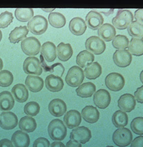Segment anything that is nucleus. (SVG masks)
<instances>
[{
  "label": "nucleus",
  "mask_w": 143,
  "mask_h": 147,
  "mask_svg": "<svg viewBox=\"0 0 143 147\" xmlns=\"http://www.w3.org/2000/svg\"><path fill=\"white\" fill-rule=\"evenodd\" d=\"M48 132L52 140L61 141L66 136L67 128L61 119H53L49 124Z\"/></svg>",
  "instance_id": "f257e3e1"
},
{
  "label": "nucleus",
  "mask_w": 143,
  "mask_h": 147,
  "mask_svg": "<svg viewBox=\"0 0 143 147\" xmlns=\"http://www.w3.org/2000/svg\"><path fill=\"white\" fill-rule=\"evenodd\" d=\"M134 16L132 12L128 10H119L116 16L113 18L112 23L116 28L124 30L133 22Z\"/></svg>",
  "instance_id": "f03ea898"
},
{
  "label": "nucleus",
  "mask_w": 143,
  "mask_h": 147,
  "mask_svg": "<svg viewBox=\"0 0 143 147\" xmlns=\"http://www.w3.org/2000/svg\"><path fill=\"white\" fill-rule=\"evenodd\" d=\"M133 136L131 131L126 128L116 130L113 136V140L116 146L120 147H127L132 143Z\"/></svg>",
  "instance_id": "7ed1b4c3"
},
{
  "label": "nucleus",
  "mask_w": 143,
  "mask_h": 147,
  "mask_svg": "<svg viewBox=\"0 0 143 147\" xmlns=\"http://www.w3.org/2000/svg\"><path fill=\"white\" fill-rule=\"evenodd\" d=\"M28 29L35 35H41L48 28V22L44 16L38 15L34 16L28 23Z\"/></svg>",
  "instance_id": "20e7f679"
},
{
  "label": "nucleus",
  "mask_w": 143,
  "mask_h": 147,
  "mask_svg": "<svg viewBox=\"0 0 143 147\" xmlns=\"http://www.w3.org/2000/svg\"><path fill=\"white\" fill-rule=\"evenodd\" d=\"M84 78L85 75L83 69L78 66H73L68 70L65 81L70 86L76 87L81 85Z\"/></svg>",
  "instance_id": "39448f33"
},
{
  "label": "nucleus",
  "mask_w": 143,
  "mask_h": 147,
  "mask_svg": "<svg viewBox=\"0 0 143 147\" xmlns=\"http://www.w3.org/2000/svg\"><path fill=\"white\" fill-rule=\"evenodd\" d=\"M21 48L23 53L28 56H35L39 53L41 44L35 37H29L23 39L21 42Z\"/></svg>",
  "instance_id": "423d86ee"
},
{
  "label": "nucleus",
  "mask_w": 143,
  "mask_h": 147,
  "mask_svg": "<svg viewBox=\"0 0 143 147\" xmlns=\"http://www.w3.org/2000/svg\"><path fill=\"white\" fill-rule=\"evenodd\" d=\"M125 79L123 76L118 73L109 74L105 79L106 87L111 91L118 92L122 90L125 85Z\"/></svg>",
  "instance_id": "0eeeda50"
},
{
  "label": "nucleus",
  "mask_w": 143,
  "mask_h": 147,
  "mask_svg": "<svg viewBox=\"0 0 143 147\" xmlns=\"http://www.w3.org/2000/svg\"><path fill=\"white\" fill-rule=\"evenodd\" d=\"M23 71L27 74L39 76L42 73V67L38 58L33 56L27 57L24 61Z\"/></svg>",
  "instance_id": "6e6552de"
},
{
  "label": "nucleus",
  "mask_w": 143,
  "mask_h": 147,
  "mask_svg": "<svg viewBox=\"0 0 143 147\" xmlns=\"http://www.w3.org/2000/svg\"><path fill=\"white\" fill-rule=\"evenodd\" d=\"M86 48L95 55H100L106 49V45L99 37L92 36L88 38L85 42Z\"/></svg>",
  "instance_id": "1a4fd4ad"
},
{
  "label": "nucleus",
  "mask_w": 143,
  "mask_h": 147,
  "mask_svg": "<svg viewBox=\"0 0 143 147\" xmlns=\"http://www.w3.org/2000/svg\"><path fill=\"white\" fill-rule=\"evenodd\" d=\"M91 138V132L88 128L84 126L79 127L74 129L70 136L71 140L83 144L88 142Z\"/></svg>",
  "instance_id": "9d476101"
},
{
  "label": "nucleus",
  "mask_w": 143,
  "mask_h": 147,
  "mask_svg": "<svg viewBox=\"0 0 143 147\" xmlns=\"http://www.w3.org/2000/svg\"><path fill=\"white\" fill-rule=\"evenodd\" d=\"M18 124V119L16 115L11 111L3 112L0 117V127L9 130L15 128Z\"/></svg>",
  "instance_id": "9b49d317"
},
{
  "label": "nucleus",
  "mask_w": 143,
  "mask_h": 147,
  "mask_svg": "<svg viewBox=\"0 0 143 147\" xmlns=\"http://www.w3.org/2000/svg\"><path fill=\"white\" fill-rule=\"evenodd\" d=\"M93 101L95 106L99 109H106L111 103V96L108 90L100 89L94 94Z\"/></svg>",
  "instance_id": "f8f14e48"
},
{
  "label": "nucleus",
  "mask_w": 143,
  "mask_h": 147,
  "mask_svg": "<svg viewBox=\"0 0 143 147\" xmlns=\"http://www.w3.org/2000/svg\"><path fill=\"white\" fill-rule=\"evenodd\" d=\"M132 56L127 50H118L113 55V61L116 65L120 67L129 66L132 61Z\"/></svg>",
  "instance_id": "ddd939ff"
},
{
  "label": "nucleus",
  "mask_w": 143,
  "mask_h": 147,
  "mask_svg": "<svg viewBox=\"0 0 143 147\" xmlns=\"http://www.w3.org/2000/svg\"><path fill=\"white\" fill-rule=\"evenodd\" d=\"M118 107L123 112L130 113L136 106V101L133 95L125 94L120 96L118 101Z\"/></svg>",
  "instance_id": "4468645a"
},
{
  "label": "nucleus",
  "mask_w": 143,
  "mask_h": 147,
  "mask_svg": "<svg viewBox=\"0 0 143 147\" xmlns=\"http://www.w3.org/2000/svg\"><path fill=\"white\" fill-rule=\"evenodd\" d=\"M49 113L55 117H60L67 111V106L64 101L60 99H53L49 104Z\"/></svg>",
  "instance_id": "2eb2a0df"
},
{
  "label": "nucleus",
  "mask_w": 143,
  "mask_h": 147,
  "mask_svg": "<svg viewBox=\"0 0 143 147\" xmlns=\"http://www.w3.org/2000/svg\"><path fill=\"white\" fill-rule=\"evenodd\" d=\"M86 22L88 27L92 30H96L102 25L104 18L99 12L91 11L86 16Z\"/></svg>",
  "instance_id": "dca6fc26"
},
{
  "label": "nucleus",
  "mask_w": 143,
  "mask_h": 147,
  "mask_svg": "<svg viewBox=\"0 0 143 147\" xmlns=\"http://www.w3.org/2000/svg\"><path fill=\"white\" fill-rule=\"evenodd\" d=\"M82 121V117L78 110H71L64 115V122L69 129H73L79 127Z\"/></svg>",
  "instance_id": "f3484780"
},
{
  "label": "nucleus",
  "mask_w": 143,
  "mask_h": 147,
  "mask_svg": "<svg viewBox=\"0 0 143 147\" xmlns=\"http://www.w3.org/2000/svg\"><path fill=\"white\" fill-rule=\"evenodd\" d=\"M45 83L46 88L51 92H60L64 87L62 79L53 74L49 75L46 77Z\"/></svg>",
  "instance_id": "a211bd4d"
},
{
  "label": "nucleus",
  "mask_w": 143,
  "mask_h": 147,
  "mask_svg": "<svg viewBox=\"0 0 143 147\" xmlns=\"http://www.w3.org/2000/svg\"><path fill=\"white\" fill-rule=\"evenodd\" d=\"M69 30L73 34L80 36L84 34L87 29V25L83 18L76 17L70 22Z\"/></svg>",
  "instance_id": "6ab92c4d"
},
{
  "label": "nucleus",
  "mask_w": 143,
  "mask_h": 147,
  "mask_svg": "<svg viewBox=\"0 0 143 147\" xmlns=\"http://www.w3.org/2000/svg\"><path fill=\"white\" fill-rule=\"evenodd\" d=\"M82 115L86 122L94 124L98 121L100 113L97 108L93 106H87L82 110Z\"/></svg>",
  "instance_id": "aec40b11"
},
{
  "label": "nucleus",
  "mask_w": 143,
  "mask_h": 147,
  "mask_svg": "<svg viewBox=\"0 0 143 147\" xmlns=\"http://www.w3.org/2000/svg\"><path fill=\"white\" fill-rule=\"evenodd\" d=\"M116 31L113 26L110 24H104L99 28L98 30V35L99 38H101L104 41H112L115 37Z\"/></svg>",
  "instance_id": "412c9836"
},
{
  "label": "nucleus",
  "mask_w": 143,
  "mask_h": 147,
  "mask_svg": "<svg viewBox=\"0 0 143 147\" xmlns=\"http://www.w3.org/2000/svg\"><path fill=\"white\" fill-rule=\"evenodd\" d=\"M11 142L15 147H28L30 145V137L27 133L18 130L12 136Z\"/></svg>",
  "instance_id": "4be33fe9"
},
{
  "label": "nucleus",
  "mask_w": 143,
  "mask_h": 147,
  "mask_svg": "<svg viewBox=\"0 0 143 147\" xmlns=\"http://www.w3.org/2000/svg\"><path fill=\"white\" fill-rule=\"evenodd\" d=\"M43 57L49 62H53L57 57L56 47L51 41H47L42 45L41 51Z\"/></svg>",
  "instance_id": "5701e85b"
},
{
  "label": "nucleus",
  "mask_w": 143,
  "mask_h": 147,
  "mask_svg": "<svg viewBox=\"0 0 143 147\" xmlns=\"http://www.w3.org/2000/svg\"><path fill=\"white\" fill-rule=\"evenodd\" d=\"M25 83L28 89L33 92L41 91L44 86V81L41 78L32 75H29L27 77Z\"/></svg>",
  "instance_id": "b1692460"
},
{
  "label": "nucleus",
  "mask_w": 143,
  "mask_h": 147,
  "mask_svg": "<svg viewBox=\"0 0 143 147\" xmlns=\"http://www.w3.org/2000/svg\"><path fill=\"white\" fill-rule=\"evenodd\" d=\"M11 92L17 102L24 103L27 101L29 92L25 85L23 84L19 83L14 85L12 88Z\"/></svg>",
  "instance_id": "393cba45"
},
{
  "label": "nucleus",
  "mask_w": 143,
  "mask_h": 147,
  "mask_svg": "<svg viewBox=\"0 0 143 147\" xmlns=\"http://www.w3.org/2000/svg\"><path fill=\"white\" fill-rule=\"evenodd\" d=\"M14 98L9 92L4 91L0 93V110H11L14 106Z\"/></svg>",
  "instance_id": "a878e982"
},
{
  "label": "nucleus",
  "mask_w": 143,
  "mask_h": 147,
  "mask_svg": "<svg viewBox=\"0 0 143 147\" xmlns=\"http://www.w3.org/2000/svg\"><path fill=\"white\" fill-rule=\"evenodd\" d=\"M29 30L27 26H19L15 28L10 33L9 39L13 44L18 43L27 37Z\"/></svg>",
  "instance_id": "bb28decb"
},
{
  "label": "nucleus",
  "mask_w": 143,
  "mask_h": 147,
  "mask_svg": "<svg viewBox=\"0 0 143 147\" xmlns=\"http://www.w3.org/2000/svg\"><path fill=\"white\" fill-rule=\"evenodd\" d=\"M56 49L58 58L62 61H67L73 55V50L70 44L61 42Z\"/></svg>",
  "instance_id": "cd10ccee"
},
{
  "label": "nucleus",
  "mask_w": 143,
  "mask_h": 147,
  "mask_svg": "<svg viewBox=\"0 0 143 147\" xmlns=\"http://www.w3.org/2000/svg\"><path fill=\"white\" fill-rule=\"evenodd\" d=\"M96 87L94 83L86 82L81 84L76 90V92L78 96L81 98H90L94 94Z\"/></svg>",
  "instance_id": "c85d7f7f"
},
{
  "label": "nucleus",
  "mask_w": 143,
  "mask_h": 147,
  "mask_svg": "<svg viewBox=\"0 0 143 147\" xmlns=\"http://www.w3.org/2000/svg\"><path fill=\"white\" fill-rule=\"evenodd\" d=\"M86 77L89 80H94L100 77L102 73V67L98 62H93L86 68L84 73Z\"/></svg>",
  "instance_id": "c756f323"
},
{
  "label": "nucleus",
  "mask_w": 143,
  "mask_h": 147,
  "mask_svg": "<svg viewBox=\"0 0 143 147\" xmlns=\"http://www.w3.org/2000/svg\"><path fill=\"white\" fill-rule=\"evenodd\" d=\"M94 60V56L87 50L81 51L76 57V63L79 67L84 68L92 63Z\"/></svg>",
  "instance_id": "7c9ffc66"
},
{
  "label": "nucleus",
  "mask_w": 143,
  "mask_h": 147,
  "mask_svg": "<svg viewBox=\"0 0 143 147\" xmlns=\"http://www.w3.org/2000/svg\"><path fill=\"white\" fill-rule=\"evenodd\" d=\"M19 127L22 131L30 133L35 130L37 127V123L34 118L25 116L20 119L19 122Z\"/></svg>",
  "instance_id": "2f4dec72"
},
{
  "label": "nucleus",
  "mask_w": 143,
  "mask_h": 147,
  "mask_svg": "<svg viewBox=\"0 0 143 147\" xmlns=\"http://www.w3.org/2000/svg\"><path fill=\"white\" fill-rule=\"evenodd\" d=\"M40 60L41 62L40 63L41 64L42 67L44 69V71H49L51 73L55 74L54 75H57L58 77H62L64 73L65 68L63 67L62 64L60 63H57L55 64H53L51 66H48L46 64L45 61H44V58L42 55H40Z\"/></svg>",
  "instance_id": "473e14b6"
},
{
  "label": "nucleus",
  "mask_w": 143,
  "mask_h": 147,
  "mask_svg": "<svg viewBox=\"0 0 143 147\" xmlns=\"http://www.w3.org/2000/svg\"><path fill=\"white\" fill-rule=\"evenodd\" d=\"M128 52L131 55L140 56L143 54V39L132 38L128 45Z\"/></svg>",
  "instance_id": "72a5a7b5"
},
{
  "label": "nucleus",
  "mask_w": 143,
  "mask_h": 147,
  "mask_svg": "<svg viewBox=\"0 0 143 147\" xmlns=\"http://www.w3.org/2000/svg\"><path fill=\"white\" fill-rule=\"evenodd\" d=\"M112 122L117 128H124L127 125L128 122V115L125 112L121 110H118L113 115Z\"/></svg>",
  "instance_id": "f704fd0d"
},
{
  "label": "nucleus",
  "mask_w": 143,
  "mask_h": 147,
  "mask_svg": "<svg viewBox=\"0 0 143 147\" xmlns=\"http://www.w3.org/2000/svg\"><path fill=\"white\" fill-rule=\"evenodd\" d=\"M48 18L51 25L55 28H61L66 24L65 17L59 12H51Z\"/></svg>",
  "instance_id": "c9c22d12"
},
{
  "label": "nucleus",
  "mask_w": 143,
  "mask_h": 147,
  "mask_svg": "<svg viewBox=\"0 0 143 147\" xmlns=\"http://www.w3.org/2000/svg\"><path fill=\"white\" fill-rule=\"evenodd\" d=\"M127 30L129 35L133 37V38L143 39V26L142 24L136 21H134L128 27Z\"/></svg>",
  "instance_id": "e433bc0d"
},
{
  "label": "nucleus",
  "mask_w": 143,
  "mask_h": 147,
  "mask_svg": "<svg viewBox=\"0 0 143 147\" xmlns=\"http://www.w3.org/2000/svg\"><path fill=\"white\" fill-rule=\"evenodd\" d=\"M34 15L32 8H16L15 16L17 20L20 22H26L30 21Z\"/></svg>",
  "instance_id": "4c0bfd02"
},
{
  "label": "nucleus",
  "mask_w": 143,
  "mask_h": 147,
  "mask_svg": "<svg viewBox=\"0 0 143 147\" xmlns=\"http://www.w3.org/2000/svg\"><path fill=\"white\" fill-rule=\"evenodd\" d=\"M129 42V39L126 36L118 35L114 37L112 41V45L116 49L124 50L128 48Z\"/></svg>",
  "instance_id": "58836bf2"
},
{
  "label": "nucleus",
  "mask_w": 143,
  "mask_h": 147,
  "mask_svg": "<svg viewBox=\"0 0 143 147\" xmlns=\"http://www.w3.org/2000/svg\"><path fill=\"white\" fill-rule=\"evenodd\" d=\"M13 81V76L11 72L8 70L0 71V86L8 87Z\"/></svg>",
  "instance_id": "ea45409f"
},
{
  "label": "nucleus",
  "mask_w": 143,
  "mask_h": 147,
  "mask_svg": "<svg viewBox=\"0 0 143 147\" xmlns=\"http://www.w3.org/2000/svg\"><path fill=\"white\" fill-rule=\"evenodd\" d=\"M40 106L36 102H30L26 104L24 107V112L25 114L31 117L37 115L39 113Z\"/></svg>",
  "instance_id": "a19ab883"
},
{
  "label": "nucleus",
  "mask_w": 143,
  "mask_h": 147,
  "mask_svg": "<svg viewBox=\"0 0 143 147\" xmlns=\"http://www.w3.org/2000/svg\"><path fill=\"white\" fill-rule=\"evenodd\" d=\"M132 131L138 135L142 136L143 134V117L134 118L130 124Z\"/></svg>",
  "instance_id": "79ce46f5"
},
{
  "label": "nucleus",
  "mask_w": 143,
  "mask_h": 147,
  "mask_svg": "<svg viewBox=\"0 0 143 147\" xmlns=\"http://www.w3.org/2000/svg\"><path fill=\"white\" fill-rule=\"evenodd\" d=\"M13 16L11 12L6 11L0 14V28L4 29L12 22Z\"/></svg>",
  "instance_id": "37998d69"
},
{
  "label": "nucleus",
  "mask_w": 143,
  "mask_h": 147,
  "mask_svg": "<svg viewBox=\"0 0 143 147\" xmlns=\"http://www.w3.org/2000/svg\"><path fill=\"white\" fill-rule=\"evenodd\" d=\"M50 142L45 138H39L35 140L33 147H49Z\"/></svg>",
  "instance_id": "c03bdc74"
},
{
  "label": "nucleus",
  "mask_w": 143,
  "mask_h": 147,
  "mask_svg": "<svg viewBox=\"0 0 143 147\" xmlns=\"http://www.w3.org/2000/svg\"><path fill=\"white\" fill-rule=\"evenodd\" d=\"M143 86H142L141 87L138 88L136 92H134V99H136V101L143 104Z\"/></svg>",
  "instance_id": "a18cd8bd"
},
{
  "label": "nucleus",
  "mask_w": 143,
  "mask_h": 147,
  "mask_svg": "<svg viewBox=\"0 0 143 147\" xmlns=\"http://www.w3.org/2000/svg\"><path fill=\"white\" fill-rule=\"evenodd\" d=\"M130 147H143V136H140L134 139L132 142Z\"/></svg>",
  "instance_id": "49530a36"
},
{
  "label": "nucleus",
  "mask_w": 143,
  "mask_h": 147,
  "mask_svg": "<svg viewBox=\"0 0 143 147\" xmlns=\"http://www.w3.org/2000/svg\"><path fill=\"white\" fill-rule=\"evenodd\" d=\"M143 9H138L134 13V16H135V19L136 22L138 23H141L143 24Z\"/></svg>",
  "instance_id": "de8ad7c7"
},
{
  "label": "nucleus",
  "mask_w": 143,
  "mask_h": 147,
  "mask_svg": "<svg viewBox=\"0 0 143 147\" xmlns=\"http://www.w3.org/2000/svg\"><path fill=\"white\" fill-rule=\"evenodd\" d=\"M0 147H14V146L11 141L8 139L4 138L0 140Z\"/></svg>",
  "instance_id": "09e8293b"
},
{
  "label": "nucleus",
  "mask_w": 143,
  "mask_h": 147,
  "mask_svg": "<svg viewBox=\"0 0 143 147\" xmlns=\"http://www.w3.org/2000/svg\"><path fill=\"white\" fill-rule=\"evenodd\" d=\"M66 147H82V146L79 142L70 140L67 142Z\"/></svg>",
  "instance_id": "8fccbe9b"
},
{
  "label": "nucleus",
  "mask_w": 143,
  "mask_h": 147,
  "mask_svg": "<svg viewBox=\"0 0 143 147\" xmlns=\"http://www.w3.org/2000/svg\"><path fill=\"white\" fill-rule=\"evenodd\" d=\"M51 147H65L64 144L60 142H55L51 145Z\"/></svg>",
  "instance_id": "3c124183"
},
{
  "label": "nucleus",
  "mask_w": 143,
  "mask_h": 147,
  "mask_svg": "<svg viewBox=\"0 0 143 147\" xmlns=\"http://www.w3.org/2000/svg\"><path fill=\"white\" fill-rule=\"evenodd\" d=\"M3 67V60L1 58H0V71L2 70Z\"/></svg>",
  "instance_id": "603ef678"
},
{
  "label": "nucleus",
  "mask_w": 143,
  "mask_h": 147,
  "mask_svg": "<svg viewBox=\"0 0 143 147\" xmlns=\"http://www.w3.org/2000/svg\"><path fill=\"white\" fill-rule=\"evenodd\" d=\"M42 10H43L45 12H51L53 11L54 10H55V8H53V9H42Z\"/></svg>",
  "instance_id": "864d4df0"
},
{
  "label": "nucleus",
  "mask_w": 143,
  "mask_h": 147,
  "mask_svg": "<svg viewBox=\"0 0 143 147\" xmlns=\"http://www.w3.org/2000/svg\"><path fill=\"white\" fill-rule=\"evenodd\" d=\"M2 31L0 30V41L1 40H2Z\"/></svg>",
  "instance_id": "5fc2aeb1"
},
{
  "label": "nucleus",
  "mask_w": 143,
  "mask_h": 147,
  "mask_svg": "<svg viewBox=\"0 0 143 147\" xmlns=\"http://www.w3.org/2000/svg\"><path fill=\"white\" fill-rule=\"evenodd\" d=\"M141 82H142L143 83V80H142V78H143V76H142V75H143V71H142V73H141Z\"/></svg>",
  "instance_id": "6e6d98bb"
},
{
  "label": "nucleus",
  "mask_w": 143,
  "mask_h": 147,
  "mask_svg": "<svg viewBox=\"0 0 143 147\" xmlns=\"http://www.w3.org/2000/svg\"><path fill=\"white\" fill-rule=\"evenodd\" d=\"M113 147V146H107V147Z\"/></svg>",
  "instance_id": "4d7b16f0"
}]
</instances>
